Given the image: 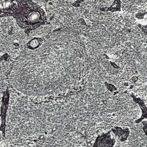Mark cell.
Segmentation results:
<instances>
[{"mask_svg": "<svg viewBox=\"0 0 147 147\" xmlns=\"http://www.w3.org/2000/svg\"><path fill=\"white\" fill-rule=\"evenodd\" d=\"M115 141V139L111 138L110 132L107 134L98 138L94 145L96 146H112Z\"/></svg>", "mask_w": 147, "mask_h": 147, "instance_id": "2", "label": "cell"}, {"mask_svg": "<svg viewBox=\"0 0 147 147\" xmlns=\"http://www.w3.org/2000/svg\"><path fill=\"white\" fill-rule=\"evenodd\" d=\"M9 6V14L16 20L20 27L33 30L44 24L45 16L43 10L31 1H14Z\"/></svg>", "mask_w": 147, "mask_h": 147, "instance_id": "1", "label": "cell"}]
</instances>
